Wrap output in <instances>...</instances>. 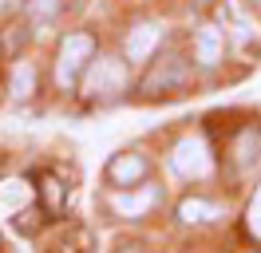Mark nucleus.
I'll return each instance as SVG.
<instances>
[{"mask_svg": "<svg viewBox=\"0 0 261 253\" xmlns=\"http://www.w3.org/2000/svg\"><path fill=\"white\" fill-rule=\"evenodd\" d=\"M83 91H87V99H99V103L119 99L127 91V60H111V56L91 60L87 75H83Z\"/></svg>", "mask_w": 261, "mask_h": 253, "instance_id": "1", "label": "nucleus"}, {"mask_svg": "<svg viewBox=\"0 0 261 253\" xmlns=\"http://www.w3.org/2000/svg\"><path fill=\"white\" fill-rule=\"evenodd\" d=\"M91 60H95V40L87 32H67L64 44H60V56H56V79H60V87H71Z\"/></svg>", "mask_w": 261, "mask_h": 253, "instance_id": "2", "label": "nucleus"}, {"mask_svg": "<svg viewBox=\"0 0 261 253\" xmlns=\"http://www.w3.org/2000/svg\"><path fill=\"white\" fill-rule=\"evenodd\" d=\"M174 170L178 174H186V178H206L210 174V150H206V142L198 139V135H186V139L174 146Z\"/></svg>", "mask_w": 261, "mask_h": 253, "instance_id": "3", "label": "nucleus"}, {"mask_svg": "<svg viewBox=\"0 0 261 253\" xmlns=\"http://www.w3.org/2000/svg\"><path fill=\"white\" fill-rule=\"evenodd\" d=\"M182 79H186V63H182L178 56H166V60H159V63H154V71L143 79V91H147V95L174 91V87H182Z\"/></svg>", "mask_w": 261, "mask_h": 253, "instance_id": "4", "label": "nucleus"}, {"mask_svg": "<svg viewBox=\"0 0 261 253\" xmlns=\"http://www.w3.org/2000/svg\"><path fill=\"white\" fill-rule=\"evenodd\" d=\"M159 40H163L159 24H135L127 32V40H123V56L130 63H143V60H150V52L159 47Z\"/></svg>", "mask_w": 261, "mask_h": 253, "instance_id": "5", "label": "nucleus"}, {"mask_svg": "<svg viewBox=\"0 0 261 253\" xmlns=\"http://www.w3.org/2000/svg\"><path fill=\"white\" fill-rule=\"evenodd\" d=\"M194 60L202 67H214V63L222 60V32L214 28V24H202L194 32Z\"/></svg>", "mask_w": 261, "mask_h": 253, "instance_id": "6", "label": "nucleus"}, {"mask_svg": "<svg viewBox=\"0 0 261 253\" xmlns=\"http://www.w3.org/2000/svg\"><path fill=\"white\" fill-rule=\"evenodd\" d=\"M147 174V158L143 155H119L111 162V178L119 182V186H130V182H139Z\"/></svg>", "mask_w": 261, "mask_h": 253, "instance_id": "7", "label": "nucleus"}, {"mask_svg": "<svg viewBox=\"0 0 261 253\" xmlns=\"http://www.w3.org/2000/svg\"><path fill=\"white\" fill-rule=\"evenodd\" d=\"M8 91H12V99H28V95L36 91V67L28 60H20L16 67H12V83H8Z\"/></svg>", "mask_w": 261, "mask_h": 253, "instance_id": "8", "label": "nucleus"}, {"mask_svg": "<svg viewBox=\"0 0 261 253\" xmlns=\"http://www.w3.org/2000/svg\"><path fill=\"white\" fill-rule=\"evenodd\" d=\"M150 202H154V190H150V186H143L139 194H115V198H111L115 210H119V214H130V218H135V214H143Z\"/></svg>", "mask_w": 261, "mask_h": 253, "instance_id": "9", "label": "nucleus"}, {"mask_svg": "<svg viewBox=\"0 0 261 253\" xmlns=\"http://www.w3.org/2000/svg\"><path fill=\"white\" fill-rule=\"evenodd\" d=\"M178 218L194 225V221H214V218H218V210H214L206 198H186V202L178 206Z\"/></svg>", "mask_w": 261, "mask_h": 253, "instance_id": "10", "label": "nucleus"}, {"mask_svg": "<svg viewBox=\"0 0 261 253\" xmlns=\"http://www.w3.org/2000/svg\"><path fill=\"white\" fill-rule=\"evenodd\" d=\"M28 202V186L24 182H4L0 186V210H20Z\"/></svg>", "mask_w": 261, "mask_h": 253, "instance_id": "11", "label": "nucleus"}, {"mask_svg": "<svg viewBox=\"0 0 261 253\" xmlns=\"http://www.w3.org/2000/svg\"><path fill=\"white\" fill-rule=\"evenodd\" d=\"M238 158H242V166H249L253 158H261V139H257V131H245L242 142H238Z\"/></svg>", "mask_w": 261, "mask_h": 253, "instance_id": "12", "label": "nucleus"}, {"mask_svg": "<svg viewBox=\"0 0 261 253\" xmlns=\"http://www.w3.org/2000/svg\"><path fill=\"white\" fill-rule=\"evenodd\" d=\"M245 225H249V234L261 241V186L253 190V198H249V214H245Z\"/></svg>", "mask_w": 261, "mask_h": 253, "instance_id": "13", "label": "nucleus"}, {"mask_svg": "<svg viewBox=\"0 0 261 253\" xmlns=\"http://www.w3.org/2000/svg\"><path fill=\"white\" fill-rule=\"evenodd\" d=\"M40 194H44L48 210H60V202H64V190H60V182H56L51 174H44V182H40Z\"/></svg>", "mask_w": 261, "mask_h": 253, "instance_id": "14", "label": "nucleus"}, {"mask_svg": "<svg viewBox=\"0 0 261 253\" xmlns=\"http://www.w3.org/2000/svg\"><path fill=\"white\" fill-rule=\"evenodd\" d=\"M60 4H64V0H28V16H32V20H48V16L60 12Z\"/></svg>", "mask_w": 261, "mask_h": 253, "instance_id": "15", "label": "nucleus"}, {"mask_svg": "<svg viewBox=\"0 0 261 253\" xmlns=\"http://www.w3.org/2000/svg\"><path fill=\"white\" fill-rule=\"evenodd\" d=\"M12 4H20V0H0V8H12Z\"/></svg>", "mask_w": 261, "mask_h": 253, "instance_id": "16", "label": "nucleus"}, {"mask_svg": "<svg viewBox=\"0 0 261 253\" xmlns=\"http://www.w3.org/2000/svg\"><path fill=\"white\" fill-rule=\"evenodd\" d=\"M249 4H257V8H261V0H249Z\"/></svg>", "mask_w": 261, "mask_h": 253, "instance_id": "17", "label": "nucleus"}]
</instances>
